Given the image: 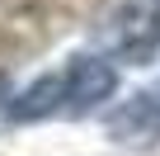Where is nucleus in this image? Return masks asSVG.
<instances>
[{"mask_svg": "<svg viewBox=\"0 0 160 156\" xmlns=\"http://www.w3.org/2000/svg\"><path fill=\"white\" fill-rule=\"evenodd\" d=\"M108 137H118L122 147H155L160 142V90H137L132 100H122L108 118Z\"/></svg>", "mask_w": 160, "mask_h": 156, "instance_id": "nucleus-3", "label": "nucleus"}, {"mask_svg": "<svg viewBox=\"0 0 160 156\" xmlns=\"http://www.w3.org/2000/svg\"><path fill=\"white\" fill-rule=\"evenodd\" d=\"M113 90H118V71L104 57H75L61 71V109L71 114H94Z\"/></svg>", "mask_w": 160, "mask_h": 156, "instance_id": "nucleus-2", "label": "nucleus"}, {"mask_svg": "<svg viewBox=\"0 0 160 156\" xmlns=\"http://www.w3.org/2000/svg\"><path fill=\"white\" fill-rule=\"evenodd\" d=\"M104 47L132 66L151 62L160 47V10L151 0H122V5L104 19Z\"/></svg>", "mask_w": 160, "mask_h": 156, "instance_id": "nucleus-1", "label": "nucleus"}, {"mask_svg": "<svg viewBox=\"0 0 160 156\" xmlns=\"http://www.w3.org/2000/svg\"><path fill=\"white\" fill-rule=\"evenodd\" d=\"M5 100H10V81L0 76V104H5Z\"/></svg>", "mask_w": 160, "mask_h": 156, "instance_id": "nucleus-5", "label": "nucleus"}, {"mask_svg": "<svg viewBox=\"0 0 160 156\" xmlns=\"http://www.w3.org/2000/svg\"><path fill=\"white\" fill-rule=\"evenodd\" d=\"M61 109V76H42L38 85H28L19 100H10V118L19 123H33V118H47Z\"/></svg>", "mask_w": 160, "mask_h": 156, "instance_id": "nucleus-4", "label": "nucleus"}]
</instances>
